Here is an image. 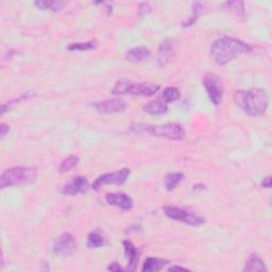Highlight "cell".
Here are the masks:
<instances>
[{"label":"cell","instance_id":"26","mask_svg":"<svg viewBox=\"0 0 272 272\" xmlns=\"http://www.w3.org/2000/svg\"><path fill=\"white\" fill-rule=\"evenodd\" d=\"M78 163H79V157L76 155H70L68 157L64 158V160L62 161L61 165H60V167H59V171L61 172V174L68 172L72 168H75L78 165Z\"/></svg>","mask_w":272,"mask_h":272},{"label":"cell","instance_id":"27","mask_svg":"<svg viewBox=\"0 0 272 272\" xmlns=\"http://www.w3.org/2000/svg\"><path fill=\"white\" fill-rule=\"evenodd\" d=\"M32 96H33V92H29V91H28V92H24V94H22L18 98L13 99V100L8 101L6 103H3V104L1 105V115H4V113H5V112H8V111H10L13 107H14L15 104H17V103H19V102H22V101H24V100H27V99L31 98Z\"/></svg>","mask_w":272,"mask_h":272},{"label":"cell","instance_id":"18","mask_svg":"<svg viewBox=\"0 0 272 272\" xmlns=\"http://www.w3.org/2000/svg\"><path fill=\"white\" fill-rule=\"evenodd\" d=\"M244 271L254 272V271H267L266 264L257 254H251L244 265Z\"/></svg>","mask_w":272,"mask_h":272},{"label":"cell","instance_id":"1","mask_svg":"<svg viewBox=\"0 0 272 272\" xmlns=\"http://www.w3.org/2000/svg\"><path fill=\"white\" fill-rule=\"evenodd\" d=\"M252 47L242 39L230 36L219 37L211 45V56L220 66L227 65L237 57L250 54Z\"/></svg>","mask_w":272,"mask_h":272},{"label":"cell","instance_id":"24","mask_svg":"<svg viewBox=\"0 0 272 272\" xmlns=\"http://www.w3.org/2000/svg\"><path fill=\"white\" fill-rule=\"evenodd\" d=\"M201 10H202V4L200 2H194V3H192L191 14L186 19V21H185L183 23V27L184 28H187V27H190V26L194 25L197 22L199 15H200Z\"/></svg>","mask_w":272,"mask_h":272},{"label":"cell","instance_id":"17","mask_svg":"<svg viewBox=\"0 0 272 272\" xmlns=\"http://www.w3.org/2000/svg\"><path fill=\"white\" fill-rule=\"evenodd\" d=\"M144 112L149 115H163L168 112V104L162 99L151 101L144 107Z\"/></svg>","mask_w":272,"mask_h":272},{"label":"cell","instance_id":"31","mask_svg":"<svg viewBox=\"0 0 272 272\" xmlns=\"http://www.w3.org/2000/svg\"><path fill=\"white\" fill-rule=\"evenodd\" d=\"M261 186L263 188H270L271 187V177L264 178L261 182Z\"/></svg>","mask_w":272,"mask_h":272},{"label":"cell","instance_id":"6","mask_svg":"<svg viewBox=\"0 0 272 272\" xmlns=\"http://www.w3.org/2000/svg\"><path fill=\"white\" fill-rule=\"evenodd\" d=\"M164 214L172 220L180 221L182 223L191 225V227H200V225L205 223V218L190 208L168 205V207L164 208Z\"/></svg>","mask_w":272,"mask_h":272},{"label":"cell","instance_id":"7","mask_svg":"<svg viewBox=\"0 0 272 272\" xmlns=\"http://www.w3.org/2000/svg\"><path fill=\"white\" fill-rule=\"evenodd\" d=\"M203 88L207 91L208 97L214 105L221 103L224 94L223 83L220 78L213 72H207L202 78Z\"/></svg>","mask_w":272,"mask_h":272},{"label":"cell","instance_id":"20","mask_svg":"<svg viewBox=\"0 0 272 272\" xmlns=\"http://www.w3.org/2000/svg\"><path fill=\"white\" fill-rule=\"evenodd\" d=\"M105 243H107V238L99 231L91 232L88 236V242H86V244L90 249L101 248Z\"/></svg>","mask_w":272,"mask_h":272},{"label":"cell","instance_id":"30","mask_svg":"<svg viewBox=\"0 0 272 272\" xmlns=\"http://www.w3.org/2000/svg\"><path fill=\"white\" fill-rule=\"evenodd\" d=\"M9 132H10V127L8 124L5 123L0 124V135H1V137L6 136V134H8Z\"/></svg>","mask_w":272,"mask_h":272},{"label":"cell","instance_id":"3","mask_svg":"<svg viewBox=\"0 0 272 272\" xmlns=\"http://www.w3.org/2000/svg\"><path fill=\"white\" fill-rule=\"evenodd\" d=\"M130 132L134 134L150 135L158 138L171 139V141H181L184 138L185 131L179 123L165 124H144L134 123L130 127Z\"/></svg>","mask_w":272,"mask_h":272},{"label":"cell","instance_id":"29","mask_svg":"<svg viewBox=\"0 0 272 272\" xmlns=\"http://www.w3.org/2000/svg\"><path fill=\"white\" fill-rule=\"evenodd\" d=\"M108 270L109 271H113V272H119V271H123L124 269L119 265L118 263L114 262V263H111L109 266H108Z\"/></svg>","mask_w":272,"mask_h":272},{"label":"cell","instance_id":"33","mask_svg":"<svg viewBox=\"0 0 272 272\" xmlns=\"http://www.w3.org/2000/svg\"><path fill=\"white\" fill-rule=\"evenodd\" d=\"M205 187H207V186H205V185H203V184H197V185H194V188H192V189H194L195 191H197V190H204Z\"/></svg>","mask_w":272,"mask_h":272},{"label":"cell","instance_id":"11","mask_svg":"<svg viewBox=\"0 0 272 272\" xmlns=\"http://www.w3.org/2000/svg\"><path fill=\"white\" fill-rule=\"evenodd\" d=\"M90 188L89 180L83 176L75 177L72 180L68 183H66L63 189L62 194L66 196H77V195H83L88 192Z\"/></svg>","mask_w":272,"mask_h":272},{"label":"cell","instance_id":"25","mask_svg":"<svg viewBox=\"0 0 272 272\" xmlns=\"http://www.w3.org/2000/svg\"><path fill=\"white\" fill-rule=\"evenodd\" d=\"M97 47L96 41H90L84 43H72L68 46H66V49L70 51H88L95 49Z\"/></svg>","mask_w":272,"mask_h":272},{"label":"cell","instance_id":"28","mask_svg":"<svg viewBox=\"0 0 272 272\" xmlns=\"http://www.w3.org/2000/svg\"><path fill=\"white\" fill-rule=\"evenodd\" d=\"M151 6L149 3L147 2H142L139 3L138 5V14L141 16H144V15H147L149 14V13L151 12Z\"/></svg>","mask_w":272,"mask_h":272},{"label":"cell","instance_id":"22","mask_svg":"<svg viewBox=\"0 0 272 272\" xmlns=\"http://www.w3.org/2000/svg\"><path fill=\"white\" fill-rule=\"evenodd\" d=\"M223 9L233 13V14L243 17L245 14L244 3L242 1H227L222 4Z\"/></svg>","mask_w":272,"mask_h":272},{"label":"cell","instance_id":"5","mask_svg":"<svg viewBox=\"0 0 272 272\" xmlns=\"http://www.w3.org/2000/svg\"><path fill=\"white\" fill-rule=\"evenodd\" d=\"M160 91V85L150 82H132L119 80L112 90L113 95H132L139 97H151Z\"/></svg>","mask_w":272,"mask_h":272},{"label":"cell","instance_id":"9","mask_svg":"<svg viewBox=\"0 0 272 272\" xmlns=\"http://www.w3.org/2000/svg\"><path fill=\"white\" fill-rule=\"evenodd\" d=\"M77 249V242L70 233H63L58 236L52 243V252L56 255L68 256L75 253Z\"/></svg>","mask_w":272,"mask_h":272},{"label":"cell","instance_id":"23","mask_svg":"<svg viewBox=\"0 0 272 272\" xmlns=\"http://www.w3.org/2000/svg\"><path fill=\"white\" fill-rule=\"evenodd\" d=\"M181 97V92L177 88H174V86H169V88H166L163 92L161 99L163 101H165L166 103H171L175 102L177 100H179Z\"/></svg>","mask_w":272,"mask_h":272},{"label":"cell","instance_id":"13","mask_svg":"<svg viewBox=\"0 0 272 272\" xmlns=\"http://www.w3.org/2000/svg\"><path fill=\"white\" fill-rule=\"evenodd\" d=\"M174 56H175V48H174L172 41L170 38L163 39L157 49L156 61L158 66L164 67V66L171 62V60L174 59Z\"/></svg>","mask_w":272,"mask_h":272},{"label":"cell","instance_id":"10","mask_svg":"<svg viewBox=\"0 0 272 272\" xmlns=\"http://www.w3.org/2000/svg\"><path fill=\"white\" fill-rule=\"evenodd\" d=\"M91 107L100 114H116V113H122L127 110L128 104L121 99L112 98L96 101L91 104Z\"/></svg>","mask_w":272,"mask_h":272},{"label":"cell","instance_id":"4","mask_svg":"<svg viewBox=\"0 0 272 272\" xmlns=\"http://www.w3.org/2000/svg\"><path fill=\"white\" fill-rule=\"evenodd\" d=\"M37 170L34 167L16 166L6 169L0 177V188L19 186V185L30 184L36 181Z\"/></svg>","mask_w":272,"mask_h":272},{"label":"cell","instance_id":"14","mask_svg":"<svg viewBox=\"0 0 272 272\" xmlns=\"http://www.w3.org/2000/svg\"><path fill=\"white\" fill-rule=\"evenodd\" d=\"M125 257L128 260L127 270L128 271H135L137 269V265L139 263V258H141V251H139L135 245L129 241H124L122 242Z\"/></svg>","mask_w":272,"mask_h":272},{"label":"cell","instance_id":"32","mask_svg":"<svg viewBox=\"0 0 272 272\" xmlns=\"http://www.w3.org/2000/svg\"><path fill=\"white\" fill-rule=\"evenodd\" d=\"M168 270L169 271H188L187 268H183L181 266H172Z\"/></svg>","mask_w":272,"mask_h":272},{"label":"cell","instance_id":"8","mask_svg":"<svg viewBox=\"0 0 272 272\" xmlns=\"http://www.w3.org/2000/svg\"><path fill=\"white\" fill-rule=\"evenodd\" d=\"M129 176V168H121L114 172H108V174L99 176L96 180L92 182L91 188L96 191H99L103 186H105V185H122L127 182Z\"/></svg>","mask_w":272,"mask_h":272},{"label":"cell","instance_id":"16","mask_svg":"<svg viewBox=\"0 0 272 272\" xmlns=\"http://www.w3.org/2000/svg\"><path fill=\"white\" fill-rule=\"evenodd\" d=\"M38 10L43 11H52V12H59L63 10L67 2L62 1V0H36L33 2Z\"/></svg>","mask_w":272,"mask_h":272},{"label":"cell","instance_id":"12","mask_svg":"<svg viewBox=\"0 0 272 272\" xmlns=\"http://www.w3.org/2000/svg\"><path fill=\"white\" fill-rule=\"evenodd\" d=\"M105 201L111 207H115L122 211H130L133 208V200L124 192H110L105 196Z\"/></svg>","mask_w":272,"mask_h":272},{"label":"cell","instance_id":"2","mask_svg":"<svg viewBox=\"0 0 272 272\" xmlns=\"http://www.w3.org/2000/svg\"><path fill=\"white\" fill-rule=\"evenodd\" d=\"M236 105L251 117H261L267 112L269 98L262 89L237 91L234 94Z\"/></svg>","mask_w":272,"mask_h":272},{"label":"cell","instance_id":"15","mask_svg":"<svg viewBox=\"0 0 272 272\" xmlns=\"http://www.w3.org/2000/svg\"><path fill=\"white\" fill-rule=\"evenodd\" d=\"M150 50L145 46H138L129 49L125 52V60L131 63H139L147 60L150 57Z\"/></svg>","mask_w":272,"mask_h":272},{"label":"cell","instance_id":"21","mask_svg":"<svg viewBox=\"0 0 272 272\" xmlns=\"http://www.w3.org/2000/svg\"><path fill=\"white\" fill-rule=\"evenodd\" d=\"M184 179V175L182 172H171L168 174L164 179V186L168 191H172L177 188Z\"/></svg>","mask_w":272,"mask_h":272},{"label":"cell","instance_id":"19","mask_svg":"<svg viewBox=\"0 0 272 272\" xmlns=\"http://www.w3.org/2000/svg\"><path fill=\"white\" fill-rule=\"evenodd\" d=\"M168 264L167 261L163 260V258L158 257H148L147 260L145 261L142 271L144 272H154V271H160L165 268L166 265Z\"/></svg>","mask_w":272,"mask_h":272}]
</instances>
